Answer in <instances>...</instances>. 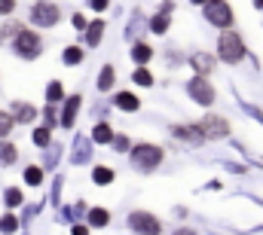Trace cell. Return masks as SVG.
<instances>
[{"label": "cell", "mask_w": 263, "mask_h": 235, "mask_svg": "<svg viewBox=\"0 0 263 235\" xmlns=\"http://www.w3.org/2000/svg\"><path fill=\"white\" fill-rule=\"evenodd\" d=\"M217 55H220V61H227V64H239V61L245 58V43H242V37H239L236 31H223L220 40H217Z\"/></svg>", "instance_id": "cell-1"}, {"label": "cell", "mask_w": 263, "mask_h": 235, "mask_svg": "<svg viewBox=\"0 0 263 235\" xmlns=\"http://www.w3.org/2000/svg\"><path fill=\"white\" fill-rule=\"evenodd\" d=\"M73 25H77V31H86V18L83 15H73Z\"/></svg>", "instance_id": "cell-31"}, {"label": "cell", "mask_w": 263, "mask_h": 235, "mask_svg": "<svg viewBox=\"0 0 263 235\" xmlns=\"http://www.w3.org/2000/svg\"><path fill=\"white\" fill-rule=\"evenodd\" d=\"M12 125H15V116L6 113V110H0V138H6L12 131Z\"/></svg>", "instance_id": "cell-20"}, {"label": "cell", "mask_w": 263, "mask_h": 235, "mask_svg": "<svg viewBox=\"0 0 263 235\" xmlns=\"http://www.w3.org/2000/svg\"><path fill=\"white\" fill-rule=\"evenodd\" d=\"M80 95H70L67 98V107H65V116H62V125H73V116H77V107H80Z\"/></svg>", "instance_id": "cell-11"}, {"label": "cell", "mask_w": 263, "mask_h": 235, "mask_svg": "<svg viewBox=\"0 0 263 235\" xmlns=\"http://www.w3.org/2000/svg\"><path fill=\"white\" fill-rule=\"evenodd\" d=\"M150 25H153L150 31H156V34H165V31H168V9H165L162 15H156V18H153Z\"/></svg>", "instance_id": "cell-21"}, {"label": "cell", "mask_w": 263, "mask_h": 235, "mask_svg": "<svg viewBox=\"0 0 263 235\" xmlns=\"http://www.w3.org/2000/svg\"><path fill=\"white\" fill-rule=\"evenodd\" d=\"M83 61V49L80 46H67L65 49V64H80Z\"/></svg>", "instance_id": "cell-22"}, {"label": "cell", "mask_w": 263, "mask_h": 235, "mask_svg": "<svg viewBox=\"0 0 263 235\" xmlns=\"http://www.w3.org/2000/svg\"><path fill=\"white\" fill-rule=\"evenodd\" d=\"M15 159H18V150H15L12 144H0V162H3V165H12Z\"/></svg>", "instance_id": "cell-16"}, {"label": "cell", "mask_w": 263, "mask_h": 235, "mask_svg": "<svg viewBox=\"0 0 263 235\" xmlns=\"http://www.w3.org/2000/svg\"><path fill=\"white\" fill-rule=\"evenodd\" d=\"M205 18L214 25V28H230L233 25V9L227 0H208L205 3Z\"/></svg>", "instance_id": "cell-6"}, {"label": "cell", "mask_w": 263, "mask_h": 235, "mask_svg": "<svg viewBox=\"0 0 263 235\" xmlns=\"http://www.w3.org/2000/svg\"><path fill=\"white\" fill-rule=\"evenodd\" d=\"M73 235H89V229L86 226H73Z\"/></svg>", "instance_id": "cell-33"}, {"label": "cell", "mask_w": 263, "mask_h": 235, "mask_svg": "<svg viewBox=\"0 0 263 235\" xmlns=\"http://www.w3.org/2000/svg\"><path fill=\"white\" fill-rule=\"evenodd\" d=\"M193 3H196V6H205V3H208V0H193Z\"/></svg>", "instance_id": "cell-35"}, {"label": "cell", "mask_w": 263, "mask_h": 235, "mask_svg": "<svg viewBox=\"0 0 263 235\" xmlns=\"http://www.w3.org/2000/svg\"><path fill=\"white\" fill-rule=\"evenodd\" d=\"M65 98V89H62V83H49V89H46V101L49 104H59Z\"/></svg>", "instance_id": "cell-18"}, {"label": "cell", "mask_w": 263, "mask_h": 235, "mask_svg": "<svg viewBox=\"0 0 263 235\" xmlns=\"http://www.w3.org/2000/svg\"><path fill=\"white\" fill-rule=\"evenodd\" d=\"M159 162H162V147L138 144V147L132 150V165H135V168H141V171H153Z\"/></svg>", "instance_id": "cell-2"}, {"label": "cell", "mask_w": 263, "mask_h": 235, "mask_svg": "<svg viewBox=\"0 0 263 235\" xmlns=\"http://www.w3.org/2000/svg\"><path fill=\"white\" fill-rule=\"evenodd\" d=\"M254 6H257V9H263V0H254Z\"/></svg>", "instance_id": "cell-36"}, {"label": "cell", "mask_w": 263, "mask_h": 235, "mask_svg": "<svg viewBox=\"0 0 263 235\" xmlns=\"http://www.w3.org/2000/svg\"><path fill=\"white\" fill-rule=\"evenodd\" d=\"M101 31H104V22H92V25L86 28V43H89V46H98Z\"/></svg>", "instance_id": "cell-13"}, {"label": "cell", "mask_w": 263, "mask_h": 235, "mask_svg": "<svg viewBox=\"0 0 263 235\" xmlns=\"http://www.w3.org/2000/svg\"><path fill=\"white\" fill-rule=\"evenodd\" d=\"M92 9H98V12L107 9V0H92Z\"/></svg>", "instance_id": "cell-32"}, {"label": "cell", "mask_w": 263, "mask_h": 235, "mask_svg": "<svg viewBox=\"0 0 263 235\" xmlns=\"http://www.w3.org/2000/svg\"><path fill=\"white\" fill-rule=\"evenodd\" d=\"M12 9H15V0H0V12L3 15H9Z\"/></svg>", "instance_id": "cell-30"}, {"label": "cell", "mask_w": 263, "mask_h": 235, "mask_svg": "<svg viewBox=\"0 0 263 235\" xmlns=\"http://www.w3.org/2000/svg\"><path fill=\"white\" fill-rule=\"evenodd\" d=\"M0 229H3V232H15V229H18V220H15L12 214H6V217H0Z\"/></svg>", "instance_id": "cell-26"}, {"label": "cell", "mask_w": 263, "mask_h": 235, "mask_svg": "<svg viewBox=\"0 0 263 235\" xmlns=\"http://www.w3.org/2000/svg\"><path fill=\"white\" fill-rule=\"evenodd\" d=\"M25 183H31V186H40V183H43V168H37V165L25 168Z\"/></svg>", "instance_id": "cell-19"}, {"label": "cell", "mask_w": 263, "mask_h": 235, "mask_svg": "<svg viewBox=\"0 0 263 235\" xmlns=\"http://www.w3.org/2000/svg\"><path fill=\"white\" fill-rule=\"evenodd\" d=\"M132 58L138 61V64H147V61L153 58V49H150L147 43H138V46L132 49Z\"/></svg>", "instance_id": "cell-14"}, {"label": "cell", "mask_w": 263, "mask_h": 235, "mask_svg": "<svg viewBox=\"0 0 263 235\" xmlns=\"http://www.w3.org/2000/svg\"><path fill=\"white\" fill-rule=\"evenodd\" d=\"M89 223L98 226V229L107 226V223H110V211H104V208H92V211H89Z\"/></svg>", "instance_id": "cell-12"}, {"label": "cell", "mask_w": 263, "mask_h": 235, "mask_svg": "<svg viewBox=\"0 0 263 235\" xmlns=\"http://www.w3.org/2000/svg\"><path fill=\"white\" fill-rule=\"evenodd\" d=\"M3 202H6L9 208H18V205H22V192H18V189H6V192H3Z\"/></svg>", "instance_id": "cell-24"}, {"label": "cell", "mask_w": 263, "mask_h": 235, "mask_svg": "<svg viewBox=\"0 0 263 235\" xmlns=\"http://www.w3.org/2000/svg\"><path fill=\"white\" fill-rule=\"evenodd\" d=\"M114 104H117L120 110H138V107H141V101H138L132 92H120V95L114 98Z\"/></svg>", "instance_id": "cell-10"}, {"label": "cell", "mask_w": 263, "mask_h": 235, "mask_svg": "<svg viewBox=\"0 0 263 235\" xmlns=\"http://www.w3.org/2000/svg\"><path fill=\"white\" fill-rule=\"evenodd\" d=\"M59 18H62L59 3L40 0V3H34V6H31V22H34L37 28H52V25H59Z\"/></svg>", "instance_id": "cell-3"}, {"label": "cell", "mask_w": 263, "mask_h": 235, "mask_svg": "<svg viewBox=\"0 0 263 235\" xmlns=\"http://www.w3.org/2000/svg\"><path fill=\"white\" fill-rule=\"evenodd\" d=\"M135 83H138V86H150V83H153L150 70H147V67H138V70H135Z\"/></svg>", "instance_id": "cell-25"}, {"label": "cell", "mask_w": 263, "mask_h": 235, "mask_svg": "<svg viewBox=\"0 0 263 235\" xmlns=\"http://www.w3.org/2000/svg\"><path fill=\"white\" fill-rule=\"evenodd\" d=\"M92 141H95V144H110V141H114V128H110L107 122H98L95 131H92Z\"/></svg>", "instance_id": "cell-9"}, {"label": "cell", "mask_w": 263, "mask_h": 235, "mask_svg": "<svg viewBox=\"0 0 263 235\" xmlns=\"http://www.w3.org/2000/svg\"><path fill=\"white\" fill-rule=\"evenodd\" d=\"M15 119L18 122H28V119H34V110L28 104H15Z\"/></svg>", "instance_id": "cell-27"}, {"label": "cell", "mask_w": 263, "mask_h": 235, "mask_svg": "<svg viewBox=\"0 0 263 235\" xmlns=\"http://www.w3.org/2000/svg\"><path fill=\"white\" fill-rule=\"evenodd\" d=\"M193 61H196V67H199V70H205V73L211 70V58H202V55H196Z\"/></svg>", "instance_id": "cell-29"}, {"label": "cell", "mask_w": 263, "mask_h": 235, "mask_svg": "<svg viewBox=\"0 0 263 235\" xmlns=\"http://www.w3.org/2000/svg\"><path fill=\"white\" fill-rule=\"evenodd\" d=\"M114 147H117V153H126V150H129V141L120 134V138H114Z\"/></svg>", "instance_id": "cell-28"}, {"label": "cell", "mask_w": 263, "mask_h": 235, "mask_svg": "<svg viewBox=\"0 0 263 235\" xmlns=\"http://www.w3.org/2000/svg\"><path fill=\"white\" fill-rule=\"evenodd\" d=\"M92 180H95L98 186H104V183H114V168H104V165H98V168L92 171Z\"/></svg>", "instance_id": "cell-15"}, {"label": "cell", "mask_w": 263, "mask_h": 235, "mask_svg": "<svg viewBox=\"0 0 263 235\" xmlns=\"http://www.w3.org/2000/svg\"><path fill=\"white\" fill-rule=\"evenodd\" d=\"M129 229L135 235H159L162 223L153 214H147V211H135V214H129Z\"/></svg>", "instance_id": "cell-7"}, {"label": "cell", "mask_w": 263, "mask_h": 235, "mask_svg": "<svg viewBox=\"0 0 263 235\" xmlns=\"http://www.w3.org/2000/svg\"><path fill=\"white\" fill-rule=\"evenodd\" d=\"M12 49L18 52V58H37L40 49H43V40L34 31H18L15 40H12Z\"/></svg>", "instance_id": "cell-4"}, {"label": "cell", "mask_w": 263, "mask_h": 235, "mask_svg": "<svg viewBox=\"0 0 263 235\" xmlns=\"http://www.w3.org/2000/svg\"><path fill=\"white\" fill-rule=\"evenodd\" d=\"M196 128H199V134L208 138V141H220V138L230 134V122L223 116H214V113H211V116H202L196 122Z\"/></svg>", "instance_id": "cell-5"}, {"label": "cell", "mask_w": 263, "mask_h": 235, "mask_svg": "<svg viewBox=\"0 0 263 235\" xmlns=\"http://www.w3.org/2000/svg\"><path fill=\"white\" fill-rule=\"evenodd\" d=\"M49 128H52V125H43V128L34 131V144H37V147H49Z\"/></svg>", "instance_id": "cell-23"}, {"label": "cell", "mask_w": 263, "mask_h": 235, "mask_svg": "<svg viewBox=\"0 0 263 235\" xmlns=\"http://www.w3.org/2000/svg\"><path fill=\"white\" fill-rule=\"evenodd\" d=\"M187 92H190V98L196 101V104H202V107H208V104H214V89H211V83L199 73V76H193L190 80V86H187Z\"/></svg>", "instance_id": "cell-8"}, {"label": "cell", "mask_w": 263, "mask_h": 235, "mask_svg": "<svg viewBox=\"0 0 263 235\" xmlns=\"http://www.w3.org/2000/svg\"><path fill=\"white\" fill-rule=\"evenodd\" d=\"M175 235H193V232H190V229H178Z\"/></svg>", "instance_id": "cell-34"}, {"label": "cell", "mask_w": 263, "mask_h": 235, "mask_svg": "<svg viewBox=\"0 0 263 235\" xmlns=\"http://www.w3.org/2000/svg\"><path fill=\"white\" fill-rule=\"evenodd\" d=\"M110 86H114V67L107 64V67H101V76H98V89H101V92H107Z\"/></svg>", "instance_id": "cell-17"}]
</instances>
